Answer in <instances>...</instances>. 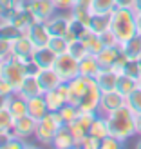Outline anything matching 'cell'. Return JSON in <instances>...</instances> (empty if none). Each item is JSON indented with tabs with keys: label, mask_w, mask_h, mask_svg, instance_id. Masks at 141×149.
Masks as SVG:
<instances>
[{
	"label": "cell",
	"mask_w": 141,
	"mask_h": 149,
	"mask_svg": "<svg viewBox=\"0 0 141 149\" xmlns=\"http://www.w3.org/2000/svg\"><path fill=\"white\" fill-rule=\"evenodd\" d=\"M110 33L116 36L118 44H125L132 36L138 35L136 11L132 7H116L110 18Z\"/></svg>",
	"instance_id": "6da1fadb"
},
{
	"label": "cell",
	"mask_w": 141,
	"mask_h": 149,
	"mask_svg": "<svg viewBox=\"0 0 141 149\" xmlns=\"http://www.w3.org/2000/svg\"><path fill=\"white\" fill-rule=\"evenodd\" d=\"M105 116L109 122L110 135L118 136L123 142H127L129 138L136 136V113L129 106H123V107L116 109Z\"/></svg>",
	"instance_id": "7a4b0ae2"
},
{
	"label": "cell",
	"mask_w": 141,
	"mask_h": 149,
	"mask_svg": "<svg viewBox=\"0 0 141 149\" xmlns=\"http://www.w3.org/2000/svg\"><path fill=\"white\" fill-rule=\"evenodd\" d=\"M63 120L58 111H49V113L40 118L38 125H36V133H34V140L38 142L40 146H51L53 144V138L60 127H63Z\"/></svg>",
	"instance_id": "3957f363"
},
{
	"label": "cell",
	"mask_w": 141,
	"mask_h": 149,
	"mask_svg": "<svg viewBox=\"0 0 141 149\" xmlns=\"http://www.w3.org/2000/svg\"><path fill=\"white\" fill-rule=\"evenodd\" d=\"M27 74H29V62H20L13 56L0 62V78H4L14 91L18 89V86Z\"/></svg>",
	"instance_id": "277c9868"
},
{
	"label": "cell",
	"mask_w": 141,
	"mask_h": 149,
	"mask_svg": "<svg viewBox=\"0 0 141 149\" xmlns=\"http://www.w3.org/2000/svg\"><path fill=\"white\" fill-rule=\"evenodd\" d=\"M53 69L60 74V78L63 82H69L71 78H74V77H78V74H80L78 60L69 53V51H67V53H63V55H58L56 56Z\"/></svg>",
	"instance_id": "5b68a950"
},
{
	"label": "cell",
	"mask_w": 141,
	"mask_h": 149,
	"mask_svg": "<svg viewBox=\"0 0 141 149\" xmlns=\"http://www.w3.org/2000/svg\"><path fill=\"white\" fill-rule=\"evenodd\" d=\"M101 89L100 86L96 84L94 78H89V87H87V93L83 95V98H81L78 109L80 111H96L98 113L100 111V100H101Z\"/></svg>",
	"instance_id": "8992f818"
},
{
	"label": "cell",
	"mask_w": 141,
	"mask_h": 149,
	"mask_svg": "<svg viewBox=\"0 0 141 149\" xmlns=\"http://www.w3.org/2000/svg\"><path fill=\"white\" fill-rule=\"evenodd\" d=\"M123 106H127V96H123L118 89H112V91H103L101 93V100H100V111L101 115H109L112 111L120 109Z\"/></svg>",
	"instance_id": "52a82bcc"
},
{
	"label": "cell",
	"mask_w": 141,
	"mask_h": 149,
	"mask_svg": "<svg viewBox=\"0 0 141 149\" xmlns=\"http://www.w3.org/2000/svg\"><path fill=\"white\" fill-rule=\"evenodd\" d=\"M34 49L36 47L33 46V42L29 40L27 35H20L18 38H14L11 42V56L20 60V62H29L31 60Z\"/></svg>",
	"instance_id": "ba28073f"
},
{
	"label": "cell",
	"mask_w": 141,
	"mask_h": 149,
	"mask_svg": "<svg viewBox=\"0 0 141 149\" xmlns=\"http://www.w3.org/2000/svg\"><path fill=\"white\" fill-rule=\"evenodd\" d=\"M87 87H89V78L81 77H74L67 82V102L69 104H74V106H80L83 95L87 93Z\"/></svg>",
	"instance_id": "9c48e42d"
},
{
	"label": "cell",
	"mask_w": 141,
	"mask_h": 149,
	"mask_svg": "<svg viewBox=\"0 0 141 149\" xmlns=\"http://www.w3.org/2000/svg\"><path fill=\"white\" fill-rule=\"evenodd\" d=\"M36 125H38V120H34L33 116H20L14 120V125H13V135L18 136L22 140L29 142L31 138H34V133H36Z\"/></svg>",
	"instance_id": "30bf717a"
},
{
	"label": "cell",
	"mask_w": 141,
	"mask_h": 149,
	"mask_svg": "<svg viewBox=\"0 0 141 149\" xmlns=\"http://www.w3.org/2000/svg\"><path fill=\"white\" fill-rule=\"evenodd\" d=\"M43 98L47 102L49 111H60L62 106L67 104V82H62L58 87L43 93Z\"/></svg>",
	"instance_id": "8fae6325"
},
{
	"label": "cell",
	"mask_w": 141,
	"mask_h": 149,
	"mask_svg": "<svg viewBox=\"0 0 141 149\" xmlns=\"http://www.w3.org/2000/svg\"><path fill=\"white\" fill-rule=\"evenodd\" d=\"M29 11L34 15L36 22H47L51 17L58 13V7L54 6L53 0H33Z\"/></svg>",
	"instance_id": "7c38bea8"
},
{
	"label": "cell",
	"mask_w": 141,
	"mask_h": 149,
	"mask_svg": "<svg viewBox=\"0 0 141 149\" xmlns=\"http://www.w3.org/2000/svg\"><path fill=\"white\" fill-rule=\"evenodd\" d=\"M14 93H18L22 98H33V96H38V95H43L42 91V87H40V82L38 78H36V73H29L27 77L22 80V84L18 86V89Z\"/></svg>",
	"instance_id": "4fadbf2b"
},
{
	"label": "cell",
	"mask_w": 141,
	"mask_h": 149,
	"mask_svg": "<svg viewBox=\"0 0 141 149\" xmlns=\"http://www.w3.org/2000/svg\"><path fill=\"white\" fill-rule=\"evenodd\" d=\"M25 35L29 36V40L33 42L34 47H45L51 40V33H49L45 22H34Z\"/></svg>",
	"instance_id": "5bb4252c"
},
{
	"label": "cell",
	"mask_w": 141,
	"mask_h": 149,
	"mask_svg": "<svg viewBox=\"0 0 141 149\" xmlns=\"http://www.w3.org/2000/svg\"><path fill=\"white\" fill-rule=\"evenodd\" d=\"M47 29L51 35H56V36H65L69 31V26H71V13L65 15V11H60V15H54L51 17L47 22Z\"/></svg>",
	"instance_id": "9a60e30c"
},
{
	"label": "cell",
	"mask_w": 141,
	"mask_h": 149,
	"mask_svg": "<svg viewBox=\"0 0 141 149\" xmlns=\"http://www.w3.org/2000/svg\"><path fill=\"white\" fill-rule=\"evenodd\" d=\"M36 78H38L40 87H42L43 93H47V91H51V89L58 87L63 82L60 78V74H58L53 68H49V69H38V71H36Z\"/></svg>",
	"instance_id": "2e32d148"
},
{
	"label": "cell",
	"mask_w": 141,
	"mask_h": 149,
	"mask_svg": "<svg viewBox=\"0 0 141 149\" xmlns=\"http://www.w3.org/2000/svg\"><path fill=\"white\" fill-rule=\"evenodd\" d=\"M121 55H123L121 53V46H105L98 55H96V58H98L101 69H110L118 62V58Z\"/></svg>",
	"instance_id": "e0dca14e"
},
{
	"label": "cell",
	"mask_w": 141,
	"mask_h": 149,
	"mask_svg": "<svg viewBox=\"0 0 141 149\" xmlns=\"http://www.w3.org/2000/svg\"><path fill=\"white\" fill-rule=\"evenodd\" d=\"M54 60H56V55L47 46L45 47H36L33 56H31V62L34 64L36 69H49V68H53Z\"/></svg>",
	"instance_id": "ac0fdd59"
},
{
	"label": "cell",
	"mask_w": 141,
	"mask_h": 149,
	"mask_svg": "<svg viewBox=\"0 0 141 149\" xmlns=\"http://www.w3.org/2000/svg\"><path fill=\"white\" fill-rule=\"evenodd\" d=\"M78 69H80V74L85 78H96V74L100 73V62L96 55H85L81 60H78Z\"/></svg>",
	"instance_id": "d6986e66"
},
{
	"label": "cell",
	"mask_w": 141,
	"mask_h": 149,
	"mask_svg": "<svg viewBox=\"0 0 141 149\" xmlns=\"http://www.w3.org/2000/svg\"><path fill=\"white\" fill-rule=\"evenodd\" d=\"M49 113V107H47V102L43 98V95L38 96H33V98L27 100V115L33 116L34 120H40Z\"/></svg>",
	"instance_id": "ffe728a7"
},
{
	"label": "cell",
	"mask_w": 141,
	"mask_h": 149,
	"mask_svg": "<svg viewBox=\"0 0 141 149\" xmlns=\"http://www.w3.org/2000/svg\"><path fill=\"white\" fill-rule=\"evenodd\" d=\"M110 18H112V13H94L89 20V29L98 35L107 33L110 29Z\"/></svg>",
	"instance_id": "44dd1931"
},
{
	"label": "cell",
	"mask_w": 141,
	"mask_h": 149,
	"mask_svg": "<svg viewBox=\"0 0 141 149\" xmlns=\"http://www.w3.org/2000/svg\"><path fill=\"white\" fill-rule=\"evenodd\" d=\"M51 147H58V149H71V147H78L76 146V140H74L72 133L69 129V125H63V127H60V131L54 135L53 138V144H51Z\"/></svg>",
	"instance_id": "7402d4cb"
},
{
	"label": "cell",
	"mask_w": 141,
	"mask_h": 149,
	"mask_svg": "<svg viewBox=\"0 0 141 149\" xmlns=\"http://www.w3.org/2000/svg\"><path fill=\"white\" fill-rule=\"evenodd\" d=\"M118 74L116 71L112 69H100V73L96 74V84L100 86L101 91H112V89H116V84H118Z\"/></svg>",
	"instance_id": "603a6c76"
},
{
	"label": "cell",
	"mask_w": 141,
	"mask_h": 149,
	"mask_svg": "<svg viewBox=\"0 0 141 149\" xmlns=\"http://www.w3.org/2000/svg\"><path fill=\"white\" fill-rule=\"evenodd\" d=\"M6 107L9 109V113L14 116V120L27 115V100L22 98L18 93H13L9 98H7V106Z\"/></svg>",
	"instance_id": "cb8c5ba5"
},
{
	"label": "cell",
	"mask_w": 141,
	"mask_h": 149,
	"mask_svg": "<svg viewBox=\"0 0 141 149\" xmlns=\"http://www.w3.org/2000/svg\"><path fill=\"white\" fill-rule=\"evenodd\" d=\"M121 53L129 60H141V35L139 33L125 44H121Z\"/></svg>",
	"instance_id": "d4e9b609"
},
{
	"label": "cell",
	"mask_w": 141,
	"mask_h": 149,
	"mask_svg": "<svg viewBox=\"0 0 141 149\" xmlns=\"http://www.w3.org/2000/svg\"><path fill=\"white\" fill-rule=\"evenodd\" d=\"M89 133H91V135H94L96 138H100V140H103L107 135H110L107 116H105V115H101V113L96 115V118H94L92 124H91V127H89Z\"/></svg>",
	"instance_id": "484cf974"
},
{
	"label": "cell",
	"mask_w": 141,
	"mask_h": 149,
	"mask_svg": "<svg viewBox=\"0 0 141 149\" xmlns=\"http://www.w3.org/2000/svg\"><path fill=\"white\" fill-rule=\"evenodd\" d=\"M139 87V80L134 78V77H129V74H120L118 77V84H116V89L120 91L123 96H129L132 91H136Z\"/></svg>",
	"instance_id": "4316f807"
},
{
	"label": "cell",
	"mask_w": 141,
	"mask_h": 149,
	"mask_svg": "<svg viewBox=\"0 0 141 149\" xmlns=\"http://www.w3.org/2000/svg\"><path fill=\"white\" fill-rule=\"evenodd\" d=\"M83 44L87 46V51L91 55H98L100 51L105 47V42H103V38H101V35H98V33H92L91 29H89V33L83 36Z\"/></svg>",
	"instance_id": "83f0119b"
},
{
	"label": "cell",
	"mask_w": 141,
	"mask_h": 149,
	"mask_svg": "<svg viewBox=\"0 0 141 149\" xmlns=\"http://www.w3.org/2000/svg\"><path fill=\"white\" fill-rule=\"evenodd\" d=\"M20 35H22V33H20V29L14 26L9 18L0 20V38H6V40L13 42L14 38H18Z\"/></svg>",
	"instance_id": "f1b7e54d"
},
{
	"label": "cell",
	"mask_w": 141,
	"mask_h": 149,
	"mask_svg": "<svg viewBox=\"0 0 141 149\" xmlns=\"http://www.w3.org/2000/svg\"><path fill=\"white\" fill-rule=\"evenodd\" d=\"M13 125H14V116L9 113L7 107L0 109V135L11 136L13 135Z\"/></svg>",
	"instance_id": "f546056e"
},
{
	"label": "cell",
	"mask_w": 141,
	"mask_h": 149,
	"mask_svg": "<svg viewBox=\"0 0 141 149\" xmlns=\"http://www.w3.org/2000/svg\"><path fill=\"white\" fill-rule=\"evenodd\" d=\"M47 47L53 51V53L58 56V55H63L69 51V40L67 36H56V35H51V40L47 44Z\"/></svg>",
	"instance_id": "4dcf8cb0"
},
{
	"label": "cell",
	"mask_w": 141,
	"mask_h": 149,
	"mask_svg": "<svg viewBox=\"0 0 141 149\" xmlns=\"http://www.w3.org/2000/svg\"><path fill=\"white\" fill-rule=\"evenodd\" d=\"M118 7V0H91V13H112Z\"/></svg>",
	"instance_id": "1f68e13d"
},
{
	"label": "cell",
	"mask_w": 141,
	"mask_h": 149,
	"mask_svg": "<svg viewBox=\"0 0 141 149\" xmlns=\"http://www.w3.org/2000/svg\"><path fill=\"white\" fill-rule=\"evenodd\" d=\"M58 113H60L63 124H65V125H69V124H72V122L78 118L80 109H78V106H74V104H69V102H67L65 106H62V109L58 111Z\"/></svg>",
	"instance_id": "d6a6232c"
},
{
	"label": "cell",
	"mask_w": 141,
	"mask_h": 149,
	"mask_svg": "<svg viewBox=\"0 0 141 149\" xmlns=\"http://www.w3.org/2000/svg\"><path fill=\"white\" fill-rule=\"evenodd\" d=\"M69 53L76 58V60H81L85 55H89V51H87V46L83 44V40H71L69 42Z\"/></svg>",
	"instance_id": "836d02e7"
},
{
	"label": "cell",
	"mask_w": 141,
	"mask_h": 149,
	"mask_svg": "<svg viewBox=\"0 0 141 149\" xmlns=\"http://www.w3.org/2000/svg\"><path fill=\"white\" fill-rule=\"evenodd\" d=\"M69 129H71V133H72V136H74V140H76V146L80 147V144H81V140H83L87 135H89V129L85 127L83 124H80L78 120H74L72 124H69Z\"/></svg>",
	"instance_id": "e575fe53"
},
{
	"label": "cell",
	"mask_w": 141,
	"mask_h": 149,
	"mask_svg": "<svg viewBox=\"0 0 141 149\" xmlns=\"http://www.w3.org/2000/svg\"><path fill=\"white\" fill-rule=\"evenodd\" d=\"M127 106L134 111L136 115L141 113V87H138L136 91H132V93L127 96Z\"/></svg>",
	"instance_id": "d590c367"
},
{
	"label": "cell",
	"mask_w": 141,
	"mask_h": 149,
	"mask_svg": "<svg viewBox=\"0 0 141 149\" xmlns=\"http://www.w3.org/2000/svg\"><path fill=\"white\" fill-rule=\"evenodd\" d=\"M121 74H129V77H134L139 80L141 78V60H127Z\"/></svg>",
	"instance_id": "8d00e7d4"
},
{
	"label": "cell",
	"mask_w": 141,
	"mask_h": 149,
	"mask_svg": "<svg viewBox=\"0 0 141 149\" xmlns=\"http://www.w3.org/2000/svg\"><path fill=\"white\" fill-rule=\"evenodd\" d=\"M123 146H125V142L120 140L118 136H114V135H107L101 140V149H120Z\"/></svg>",
	"instance_id": "74e56055"
},
{
	"label": "cell",
	"mask_w": 141,
	"mask_h": 149,
	"mask_svg": "<svg viewBox=\"0 0 141 149\" xmlns=\"http://www.w3.org/2000/svg\"><path fill=\"white\" fill-rule=\"evenodd\" d=\"M4 147L6 149H20V147H29V142H25V140H22L18 136H7L6 138V142H4Z\"/></svg>",
	"instance_id": "f35d334b"
},
{
	"label": "cell",
	"mask_w": 141,
	"mask_h": 149,
	"mask_svg": "<svg viewBox=\"0 0 141 149\" xmlns=\"http://www.w3.org/2000/svg\"><path fill=\"white\" fill-rule=\"evenodd\" d=\"M80 147H83V149H101V140L96 138L94 135H91V133H89V135L81 140Z\"/></svg>",
	"instance_id": "ab89813d"
},
{
	"label": "cell",
	"mask_w": 141,
	"mask_h": 149,
	"mask_svg": "<svg viewBox=\"0 0 141 149\" xmlns=\"http://www.w3.org/2000/svg\"><path fill=\"white\" fill-rule=\"evenodd\" d=\"M9 56H11V42L6 38H0V60H6Z\"/></svg>",
	"instance_id": "60d3db41"
},
{
	"label": "cell",
	"mask_w": 141,
	"mask_h": 149,
	"mask_svg": "<svg viewBox=\"0 0 141 149\" xmlns=\"http://www.w3.org/2000/svg\"><path fill=\"white\" fill-rule=\"evenodd\" d=\"M54 6L58 7V11H65V13H69L72 7H74V2L76 0H53Z\"/></svg>",
	"instance_id": "b9f144b4"
},
{
	"label": "cell",
	"mask_w": 141,
	"mask_h": 149,
	"mask_svg": "<svg viewBox=\"0 0 141 149\" xmlns=\"http://www.w3.org/2000/svg\"><path fill=\"white\" fill-rule=\"evenodd\" d=\"M136 135L141 136V113L136 115Z\"/></svg>",
	"instance_id": "7bdbcfd3"
},
{
	"label": "cell",
	"mask_w": 141,
	"mask_h": 149,
	"mask_svg": "<svg viewBox=\"0 0 141 149\" xmlns=\"http://www.w3.org/2000/svg\"><path fill=\"white\" fill-rule=\"evenodd\" d=\"M118 7H132V0H118Z\"/></svg>",
	"instance_id": "ee69618b"
},
{
	"label": "cell",
	"mask_w": 141,
	"mask_h": 149,
	"mask_svg": "<svg viewBox=\"0 0 141 149\" xmlns=\"http://www.w3.org/2000/svg\"><path fill=\"white\" fill-rule=\"evenodd\" d=\"M132 9L136 13H141V0H132Z\"/></svg>",
	"instance_id": "f6af8a7d"
},
{
	"label": "cell",
	"mask_w": 141,
	"mask_h": 149,
	"mask_svg": "<svg viewBox=\"0 0 141 149\" xmlns=\"http://www.w3.org/2000/svg\"><path fill=\"white\" fill-rule=\"evenodd\" d=\"M7 98H9V96H6V95H0V109L7 106Z\"/></svg>",
	"instance_id": "bcb514c9"
},
{
	"label": "cell",
	"mask_w": 141,
	"mask_h": 149,
	"mask_svg": "<svg viewBox=\"0 0 141 149\" xmlns=\"http://www.w3.org/2000/svg\"><path fill=\"white\" fill-rule=\"evenodd\" d=\"M136 24H138V33L141 35V13H136Z\"/></svg>",
	"instance_id": "7dc6e473"
},
{
	"label": "cell",
	"mask_w": 141,
	"mask_h": 149,
	"mask_svg": "<svg viewBox=\"0 0 141 149\" xmlns=\"http://www.w3.org/2000/svg\"><path fill=\"white\" fill-rule=\"evenodd\" d=\"M6 138H7V136H4V135H0V147H4V142H6Z\"/></svg>",
	"instance_id": "c3c4849f"
},
{
	"label": "cell",
	"mask_w": 141,
	"mask_h": 149,
	"mask_svg": "<svg viewBox=\"0 0 141 149\" xmlns=\"http://www.w3.org/2000/svg\"><path fill=\"white\" fill-rule=\"evenodd\" d=\"M136 147H139V149H141V136L138 138V142H136Z\"/></svg>",
	"instance_id": "681fc988"
},
{
	"label": "cell",
	"mask_w": 141,
	"mask_h": 149,
	"mask_svg": "<svg viewBox=\"0 0 141 149\" xmlns=\"http://www.w3.org/2000/svg\"><path fill=\"white\" fill-rule=\"evenodd\" d=\"M139 87H141V78H139Z\"/></svg>",
	"instance_id": "f907efd6"
},
{
	"label": "cell",
	"mask_w": 141,
	"mask_h": 149,
	"mask_svg": "<svg viewBox=\"0 0 141 149\" xmlns=\"http://www.w3.org/2000/svg\"><path fill=\"white\" fill-rule=\"evenodd\" d=\"M0 62H2V60H0Z\"/></svg>",
	"instance_id": "816d5d0a"
}]
</instances>
